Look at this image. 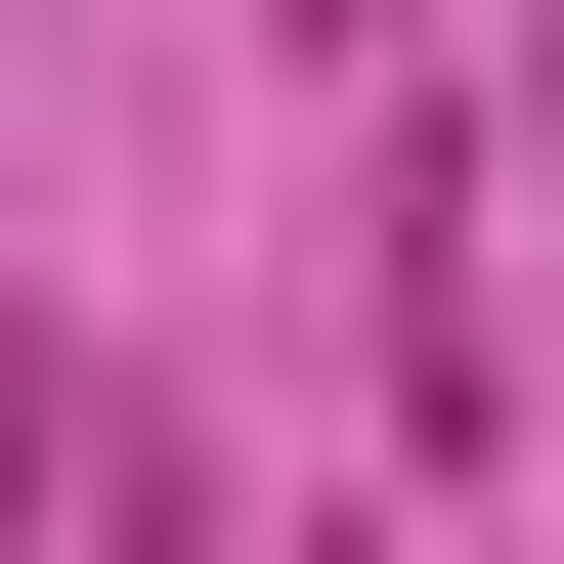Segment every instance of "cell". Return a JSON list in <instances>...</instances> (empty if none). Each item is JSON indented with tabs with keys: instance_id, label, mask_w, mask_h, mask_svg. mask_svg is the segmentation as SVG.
<instances>
[{
	"instance_id": "obj_1",
	"label": "cell",
	"mask_w": 564,
	"mask_h": 564,
	"mask_svg": "<svg viewBox=\"0 0 564 564\" xmlns=\"http://www.w3.org/2000/svg\"><path fill=\"white\" fill-rule=\"evenodd\" d=\"M131 478H174L131 391H87V348H0V521H131Z\"/></svg>"
}]
</instances>
